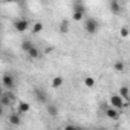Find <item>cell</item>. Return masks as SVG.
Instances as JSON below:
<instances>
[{
    "instance_id": "6da1fadb",
    "label": "cell",
    "mask_w": 130,
    "mask_h": 130,
    "mask_svg": "<svg viewBox=\"0 0 130 130\" xmlns=\"http://www.w3.org/2000/svg\"><path fill=\"white\" fill-rule=\"evenodd\" d=\"M98 29H100V23L95 19L89 17V19L84 20V31L87 34H95V32H98Z\"/></svg>"
},
{
    "instance_id": "7a4b0ae2",
    "label": "cell",
    "mask_w": 130,
    "mask_h": 130,
    "mask_svg": "<svg viewBox=\"0 0 130 130\" xmlns=\"http://www.w3.org/2000/svg\"><path fill=\"white\" fill-rule=\"evenodd\" d=\"M12 26L17 32H25V31L29 29V22L26 19H17V20L12 22Z\"/></svg>"
},
{
    "instance_id": "3957f363",
    "label": "cell",
    "mask_w": 130,
    "mask_h": 130,
    "mask_svg": "<svg viewBox=\"0 0 130 130\" xmlns=\"http://www.w3.org/2000/svg\"><path fill=\"white\" fill-rule=\"evenodd\" d=\"M110 107H113V109H116V110H121L122 107H124V100L121 98V95L119 93H113V95H110Z\"/></svg>"
},
{
    "instance_id": "277c9868",
    "label": "cell",
    "mask_w": 130,
    "mask_h": 130,
    "mask_svg": "<svg viewBox=\"0 0 130 130\" xmlns=\"http://www.w3.org/2000/svg\"><path fill=\"white\" fill-rule=\"evenodd\" d=\"M2 83H3V87H5L6 90H12V89L15 87V80H14V77L9 75V74H5V75H3Z\"/></svg>"
},
{
    "instance_id": "5b68a950",
    "label": "cell",
    "mask_w": 130,
    "mask_h": 130,
    "mask_svg": "<svg viewBox=\"0 0 130 130\" xmlns=\"http://www.w3.org/2000/svg\"><path fill=\"white\" fill-rule=\"evenodd\" d=\"M14 100H15V95L11 90H8V92H5L2 95V106L3 107H8V106H11L14 103Z\"/></svg>"
},
{
    "instance_id": "8992f818",
    "label": "cell",
    "mask_w": 130,
    "mask_h": 130,
    "mask_svg": "<svg viewBox=\"0 0 130 130\" xmlns=\"http://www.w3.org/2000/svg\"><path fill=\"white\" fill-rule=\"evenodd\" d=\"M34 96H35V100H37L38 103H47V95H46V92H44L43 89H40V87H35V89H34Z\"/></svg>"
},
{
    "instance_id": "52a82bcc",
    "label": "cell",
    "mask_w": 130,
    "mask_h": 130,
    "mask_svg": "<svg viewBox=\"0 0 130 130\" xmlns=\"http://www.w3.org/2000/svg\"><path fill=\"white\" fill-rule=\"evenodd\" d=\"M109 9H110V12H113V14H119V12L122 11V6L119 5V2L112 0V2L109 3Z\"/></svg>"
},
{
    "instance_id": "ba28073f",
    "label": "cell",
    "mask_w": 130,
    "mask_h": 130,
    "mask_svg": "<svg viewBox=\"0 0 130 130\" xmlns=\"http://www.w3.org/2000/svg\"><path fill=\"white\" fill-rule=\"evenodd\" d=\"M104 112H106V116L110 118V119H118L119 118V110H116L113 107H107Z\"/></svg>"
},
{
    "instance_id": "9c48e42d",
    "label": "cell",
    "mask_w": 130,
    "mask_h": 130,
    "mask_svg": "<svg viewBox=\"0 0 130 130\" xmlns=\"http://www.w3.org/2000/svg\"><path fill=\"white\" fill-rule=\"evenodd\" d=\"M9 122H11V125H20L22 124V115L17 113V112L11 113L9 115Z\"/></svg>"
},
{
    "instance_id": "30bf717a",
    "label": "cell",
    "mask_w": 130,
    "mask_h": 130,
    "mask_svg": "<svg viewBox=\"0 0 130 130\" xmlns=\"http://www.w3.org/2000/svg\"><path fill=\"white\" fill-rule=\"evenodd\" d=\"M46 112H47L49 116L55 118V116L58 115V107H57L55 104H49V103H47V106H46Z\"/></svg>"
},
{
    "instance_id": "8fae6325",
    "label": "cell",
    "mask_w": 130,
    "mask_h": 130,
    "mask_svg": "<svg viewBox=\"0 0 130 130\" xmlns=\"http://www.w3.org/2000/svg\"><path fill=\"white\" fill-rule=\"evenodd\" d=\"M72 11L74 12H81V14H86V6L81 3V2H75L72 5Z\"/></svg>"
},
{
    "instance_id": "7c38bea8",
    "label": "cell",
    "mask_w": 130,
    "mask_h": 130,
    "mask_svg": "<svg viewBox=\"0 0 130 130\" xmlns=\"http://www.w3.org/2000/svg\"><path fill=\"white\" fill-rule=\"evenodd\" d=\"M119 95H121L122 100L130 101V92H128V87H127V86H121V87H119Z\"/></svg>"
},
{
    "instance_id": "4fadbf2b",
    "label": "cell",
    "mask_w": 130,
    "mask_h": 130,
    "mask_svg": "<svg viewBox=\"0 0 130 130\" xmlns=\"http://www.w3.org/2000/svg\"><path fill=\"white\" fill-rule=\"evenodd\" d=\"M29 110H31V106H29L28 103H20L19 107H17V113H20V115H25V113H28Z\"/></svg>"
},
{
    "instance_id": "5bb4252c",
    "label": "cell",
    "mask_w": 130,
    "mask_h": 130,
    "mask_svg": "<svg viewBox=\"0 0 130 130\" xmlns=\"http://www.w3.org/2000/svg\"><path fill=\"white\" fill-rule=\"evenodd\" d=\"M28 55H29V58H34V60H37V58H40L41 57V51L37 47V46H34L29 52H28Z\"/></svg>"
},
{
    "instance_id": "9a60e30c",
    "label": "cell",
    "mask_w": 130,
    "mask_h": 130,
    "mask_svg": "<svg viewBox=\"0 0 130 130\" xmlns=\"http://www.w3.org/2000/svg\"><path fill=\"white\" fill-rule=\"evenodd\" d=\"M63 83H64V80H63V77H54V80H52V83H51V86H52L54 89H60V87L63 86Z\"/></svg>"
},
{
    "instance_id": "2e32d148",
    "label": "cell",
    "mask_w": 130,
    "mask_h": 130,
    "mask_svg": "<svg viewBox=\"0 0 130 130\" xmlns=\"http://www.w3.org/2000/svg\"><path fill=\"white\" fill-rule=\"evenodd\" d=\"M58 31H60L61 34H68V32H69V22H68V20H63V22L60 23V26H58Z\"/></svg>"
},
{
    "instance_id": "e0dca14e",
    "label": "cell",
    "mask_w": 130,
    "mask_h": 130,
    "mask_svg": "<svg viewBox=\"0 0 130 130\" xmlns=\"http://www.w3.org/2000/svg\"><path fill=\"white\" fill-rule=\"evenodd\" d=\"M34 46H35V44H34L32 41H29V40H23V41H22V49H23L26 54H28V52L34 47Z\"/></svg>"
},
{
    "instance_id": "ac0fdd59",
    "label": "cell",
    "mask_w": 130,
    "mask_h": 130,
    "mask_svg": "<svg viewBox=\"0 0 130 130\" xmlns=\"http://www.w3.org/2000/svg\"><path fill=\"white\" fill-rule=\"evenodd\" d=\"M113 69H115L116 72H122V71L125 69V64H124V61H121V60H116V61L113 63Z\"/></svg>"
},
{
    "instance_id": "d6986e66",
    "label": "cell",
    "mask_w": 130,
    "mask_h": 130,
    "mask_svg": "<svg viewBox=\"0 0 130 130\" xmlns=\"http://www.w3.org/2000/svg\"><path fill=\"white\" fill-rule=\"evenodd\" d=\"M84 84H86V87L92 89V87L95 86V78H92V77H86V78H84Z\"/></svg>"
},
{
    "instance_id": "ffe728a7",
    "label": "cell",
    "mask_w": 130,
    "mask_h": 130,
    "mask_svg": "<svg viewBox=\"0 0 130 130\" xmlns=\"http://www.w3.org/2000/svg\"><path fill=\"white\" fill-rule=\"evenodd\" d=\"M43 31V23L41 22H37L34 26H32V32L34 34H38V32H41Z\"/></svg>"
},
{
    "instance_id": "44dd1931",
    "label": "cell",
    "mask_w": 130,
    "mask_h": 130,
    "mask_svg": "<svg viewBox=\"0 0 130 130\" xmlns=\"http://www.w3.org/2000/svg\"><path fill=\"white\" fill-rule=\"evenodd\" d=\"M84 15H86V14H81V12H72V19H74V22H81V20L84 19Z\"/></svg>"
},
{
    "instance_id": "7402d4cb",
    "label": "cell",
    "mask_w": 130,
    "mask_h": 130,
    "mask_svg": "<svg viewBox=\"0 0 130 130\" xmlns=\"http://www.w3.org/2000/svg\"><path fill=\"white\" fill-rule=\"evenodd\" d=\"M64 130H84V128H81L78 125H74V124H68L66 127H64Z\"/></svg>"
},
{
    "instance_id": "603a6c76",
    "label": "cell",
    "mask_w": 130,
    "mask_h": 130,
    "mask_svg": "<svg viewBox=\"0 0 130 130\" xmlns=\"http://www.w3.org/2000/svg\"><path fill=\"white\" fill-rule=\"evenodd\" d=\"M119 34H121V37H128V34H130V31L124 26V28H121L119 29Z\"/></svg>"
}]
</instances>
